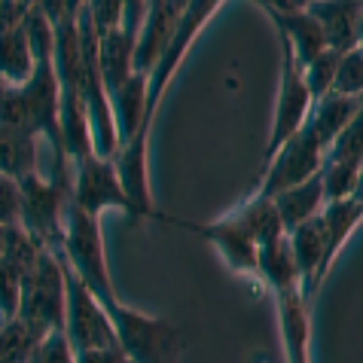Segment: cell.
<instances>
[{"mask_svg": "<svg viewBox=\"0 0 363 363\" xmlns=\"http://www.w3.org/2000/svg\"><path fill=\"white\" fill-rule=\"evenodd\" d=\"M65 306H67V272L58 250L43 247L37 266L22 281L18 296V320L43 339L52 330H65Z\"/></svg>", "mask_w": 363, "mask_h": 363, "instance_id": "obj_1", "label": "cell"}, {"mask_svg": "<svg viewBox=\"0 0 363 363\" xmlns=\"http://www.w3.org/2000/svg\"><path fill=\"white\" fill-rule=\"evenodd\" d=\"M107 311L113 320L119 348L125 351L132 363H180L186 336L177 324L125 306L123 299L110 302Z\"/></svg>", "mask_w": 363, "mask_h": 363, "instance_id": "obj_2", "label": "cell"}, {"mask_svg": "<svg viewBox=\"0 0 363 363\" xmlns=\"http://www.w3.org/2000/svg\"><path fill=\"white\" fill-rule=\"evenodd\" d=\"M98 220L101 217L86 214L83 208H77L74 201H70L67 217H65V238H62V250H58V254L65 257L70 272H74L104 306H110V302H116L119 296L113 290V281H110V266H107L104 238H101Z\"/></svg>", "mask_w": 363, "mask_h": 363, "instance_id": "obj_3", "label": "cell"}, {"mask_svg": "<svg viewBox=\"0 0 363 363\" xmlns=\"http://www.w3.org/2000/svg\"><path fill=\"white\" fill-rule=\"evenodd\" d=\"M18 193H22V226L28 235L37 238L49 250H62L65 238V217L70 208V193L65 186L52 184L46 174H31L18 180Z\"/></svg>", "mask_w": 363, "mask_h": 363, "instance_id": "obj_4", "label": "cell"}, {"mask_svg": "<svg viewBox=\"0 0 363 363\" xmlns=\"http://www.w3.org/2000/svg\"><path fill=\"white\" fill-rule=\"evenodd\" d=\"M324 153H327V147L320 144L318 135L311 132L308 123H306L294 138H287L284 144L278 147V153L263 165V177H259L254 196L275 199L278 193H284L290 186L306 184L308 177L320 174V168H324Z\"/></svg>", "mask_w": 363, "mask_h": 363, "instance_id": "obj_5", "label": "cell"}, {"mask_svg": "<svg viewBox=\"0 0 363 363\" xmlns=\"http://www.w3.org/2000/svg\"><path fill=\"white\" fill-rule=\"evenodd\" d=\"M65 259V257H62ZM67 272V306H65V336L70 339V345L79 351H92V348H110L119 345L113 320H110L107 306L101 302L83 281H79L70 266L65 263Z\"/></svg>", "mask_w": 363, "mask_h": 363, "instance_id": "obj_6", "label": "cell"}, {"mask_svg": "<svg viewBox=\"0 0 363 363\" xmlns=\"http://www.w3.org/2000/svg\"><path fill=\"white\" fill-rule=\"evenodd\" d=\"M311 107H315V98H311L306 77H302V65L290 52V46L281 40V89H278V104H275V116H272L269 140H266L263 165L278 153V147L287 138H294L308 123Z\"/></svg>", "mask_w": 363, "mask_h": 363, "instance_id": "obj_7", "label": "cell"}, {"mask_svg": "<svg viewBox=\"0 0 363 363\" xmlns=\"http://www.w3.org/2000/svg\"><path fill=\"white\" fill-rule=\"evenodd\" d=\"M220 4H223V0H189L186 9H184V16L177 18L174 37H171L165 55L159 58L156 67H153V74H150V89H147V119H150V123L156 119V110H159V104H162L165 89L171 83V77H174L177 65L184 62V55L189 52V46L196 43L199 31L205 28L208 18L220 9Z\"/></svg>", "mask_w": 363, "mask_h": 363, "instance_id": "obj_8", "label": "cell"}, {"mask_svg": "<svg viewBox=\"0 0 363 363\" xmlns=\"http://www.w3.org/2000/svg\"><path fill=\"white\" fill-rule=\"evenodd\" d=\"M70 201L92 217H101L107 208L125 211V214L132 217V208H128V199H125L123 184H119V174H116V162L113 159L98 156V153L74 162V189H70Z\"/></svg>", "mask_w": 363, "mask_h": 363, "instance_id": "obj_9", "label": "cell"}, {"mask_svg": "<svg viewBox=\"0 0 363 363\" xmlns=\"http://www.w3.org/2000/svg\"><path fill=\"white\" fill-rule=\"evenodd\" d=\"M150 128L144 125L140 132H135L132 140H125L116 153V174L119 184H123V193L128 199V208H132L135 220H165V223H174L171 217H165L162 211H156L153 205V189H150V171H147V140H150Z\"/></svg>", "mask_w": 363, "mask_h": 363, "instance_id": "obj_10", "label": "cell"}, {"mask_svg": "<svg viewBox=\"0 0 363 363\" xmlns=\"http://www.w3.org/2000/svg\"><path fill=\"white\" fill-rule=\"evenodd\" d=\"M174 226H184L189 232H196L208 241L211 247H217V254L223 257V263L238 272V275H259V247L250 238V232L235 220V214H226L214 220V223H180L174 220Z\"/></svg>", "mask_w": 363, "mask_h": 363, "instance_id": "obj_11", "label": "cell"}, {"mask_svg": "<svg viewBox=\"0 0 363 363\" xmlns=\"http://www.w3.org/2000/svg\"><path fill=\"white\" fill-rule=\"evenodd\" d=\"M290 250H294L296 269L302 275V294L311 296L327 278V220L324 214L306 220L294 232H287Z\"/></svg>", "mask_w": 363, "mask_h": 363, "instance_id": "obj_12", "label": "cell"}, {"mask_svg": "<svg viewBox=\"0 0 363 363\" xmlns=\"http://www.w3.org/2000/svg\"><path fill=\"white\" fill-rule=\"evenodd\" d=\"M306 9L324 28L330 49L348 52L357 46V22L363 13V0H311Z\"/></svg>", "mask_w": 363, "mask_h": 363, "instance_id": "obj_13", "label": "cell"}, {"mask_svg": "<svg viewBox=\"0 0 363 363\" xmlns=\"http://www.w3.org/2000/svg\"><path fill=\"white\" fill-rule=\"evenodd\" d=\"M272 25L278 28L281 40L290 46V52L296 55L299 65H308L315 55H320L327 46L324 28L318 25V18L308 9H294V13H266Z\"/></svg>", "mask_w": 363, "mask_h": 363, "instance_id": "obj_14", "label": "cell"}, {"mask_svg": "<svg viewBox=\"0 0 363 363\" xmlns=\"http://www.w3.org/2000/svg\"><path fill=\"white\" fill-rule=\"evenodd\" d=\"M278 320H281V339L287 348V363H311L308 360V296L302 290L278 294Z\"/></svg>", "mask_w": 363, "mask_h": 363, "instance_id": "obj_15", "label": "cell"}, {"mask_svg": "<svg viewBox=\"0 0 363 363\" xmlns=\"http://www.w3.org/2000/svg\"><path fill=\"white\" fill-rule=\"evenodd\" d=\"M135 46L138 37H132L125 28H116V31L98 37V67L101 79L107 86V95H113L135 74Z\"/></svg>", "mask_w": 363, "mask_h": 363, "instance_id": "obj_16", "label": "cell"}, {"mask_svg": "<svg viewBox=\"0 0 363 363\" xmlns=\"http://www.w3.org/2000/svg\"><path fill=\"white\" fill-rule=\"evenodd\" d=\"M147 89H150V77L135 70L123 86L110 95L113 104V116H116V128H119V140H132L135 132H140L144 125H153L147 119Z\"/></svg>", "mask_w": 363, "mask_h": 363, "instance_id": "obj_17", "label": "cell"}, {"mask_svg": "<svg viewBox=\"0 0 363 363\" xmlns=\"http://www.w3.org/2000/svg\"><path fill=\"white\" fill-rule=\"evenodd\" d=\"M272 201H275V208H278L284 232H294L296 226H302L306 220L318 217L320 211H324V205H327L324 180H320V174H315V177H308L306 184H296V186L284 189V193H278Z\"/></svg>", "mask_w": 363, "mask_h": 363, "instance_id": "obj_18", "label": "cell"}, {"mask_svg": "<svg viewBox=\"0 0 363 363\" xmlns=\"http://www.w3.org/2000/svg\"><path fill=\"white\" fill-rule=\"evenodd\" d=\"M40 171V138L0 125V174L25 180Z\"/></svg>", "mask_w": 363, "mask_h": 363, "instance_id": "obj_19", "label": "cell"}, {"mask_svg": "<svg viewBox=\"0 0 363 363\" xmlns=\"http://www.w3.org/2000/svg\"><path fill=\"white\" fill-rule=\"evenodd\" d=\"M259 278L278 294H290V290H302V275L296 269L294 250H290L287 235L272 241V245L259 247Z\"/></svg>", "mask_w": 363, "mask_h": 363, "instance_id": "obj_20", "label": "cell"}, {"mask_svg": "<svg viewBox=\"0 0 363 363\" xmlns=\"http://www.w3.org/2000/svg\"><path fill=\"white\" fill-rule=\"evenodd\" d=\"M357 110H360V101L357 98L330 92V95H324L320 101H315V107H311V116H308V128L318 135L320 144L330 147L342 128H345L351 119H354Z\"/></svg>", "mask_w": 363, "mask_h": 363, "instance_id": "obj_21", "label": "cell"}, {"mask_svg": "<svg viewBox=\"0 0 363 363\" xmlns=\"http://www.w3.org/2000/svg\"><path fill=\"white\" fill-rule=\"evenodd\" d=\"M320 214H324V220H327V269H330L333 259L339 257V250L348 245L351 232L360 226V220H363V199L354 193L348 199L327 201Z\"/></svg>", "mask_w": 363, "mask_h": 363, "instance_id": "obj_22", "label": "cell"}, {"mask_svg": "<svg viewBox=\"0 0 363 363\" xmlns=\"http://www.w3.org/2000/svg\"><path fill=\"white\" fill-rule=\"evenodd\" d=\"M34 52L28 43L25 25L13 28V31H0V79L6 86H22L34 74Z\"/></svg>", "mask_w": 363, "mask_h": 363, "instance_id": "obj_23", "label": "cell"}, {"mask_svg": "<svg viewBox=\"0 0 363 363\" xmlns=\"http://www.w3.org/2000/svg\"><path fill=\"white\" fill-rule=\"evenodd\" d=\"M235 220L241 226L250 232V238L257 241V247H266L272 241L284 238L287 232L281 226V217H278V208L272 199H263V196H250L245 205H238L235 211Z\"/></svg>", "mask_w": 363, "mask_h": 363, "instance_id": "obj_24", "label": "cell"}, {"mask_svg": "<svg viewBox=\"0 0 363 363\" xmlns=\"http://www.w3.org/2000/svg\"><path fill=\"white\" fill-rule=\"evenodd\" d=\"M324 162H345L363 168V107L354 113V119L336 135V140L327 147Z\"/></svg>", "mask_w": 363, "mask_h": 363, "instance_id": "obj_25", "label": "cell"}, {"mask_svg": "<svg viewBox=\"0 0 363 363\" xmlns=\"http://www.w3.org/2000/svg\"><path fill=\"white\" fill-rule=\"evenodd\" d=\"M37 342L40 339L18 318L0 320V363H28Z\"/></svg>", "mask_w": 363, "mask_h": 363, "instance_id": "obj_26", "label": "cell"}, {"mask_svg": "<svg viewBox=\"0 0 363 363\" xmlns=\"http://www.w3.org/2000/svg\"><path fill=\"white\" fill-rule=\"evenodd\" d=\"M339 58H342V52H336V49H324V52L315 55L308 65H302V77H306V86H308V92L315 101H320L324 95L333 92Z\"/></svg>", "mask_w": 363, "mask_h": 363, "instance_id": "obj_27", "label": "cell"}, {"mask_svg": "<svg viewBox=\"0 0 363 363\" xmlns=\"http://www.w3.org/2000/svg\"><path fill=\"white\" fill-rule=\"evenodd\" d=\"M25 34H28V43H31V52H34V62H52V52H55V25L46 18V13L40 6H34L25 18Z\"/></svg>", "mask_w": 363, "mask_h": 363, "instance_id": "obj_28", "label": "cell"}, {"mask_svg": "<svg viewBox=\"0 0 363 363\" xmlns=\"http://www.w3.org/2000/svg\"><path fill=\"white\" fill-rule=\"evenodd\" d=\"M333 92L348 95V98L363 95V46L342 52L339 67H336V79H333Z\"/></svg>", "mask_w": 363, "mask_h": 363, "instance_id": "obj_29", "label": "cell"}, {"mask_svg": "<svg viewBox=\"0 0 363 363\" xmlns=\"http://www.w3.org/2000/svg\"><path fill=\"white\" fill-rule=\"evenodd\" d=\"M28 363H77V351L65 336V330H52L34 345Z\"/></svg>", "mask_w": 363, "mask_h": 363, "instance_id": "obj_30", "label": "cell"}, {"mask_svg": "<svg viewBox=\"0 0 363 363\" xmlns=\"http://www.w3.org/2000/svg\"><path fill=\"white\" fill-rule=\"evenodd\" d=\"M83 9L89 13L95 25V34H107L123 28V13H125V0H83Z\"/></svg>", "mask_w": 363, "mask_h": 363, "instance_id": "obj_31", "label": "cell"}, {"mask_svg": "<svg viewBox=\"0 0 363 363\" xmlns=\"http://www.w3.org/2000/svg\"><path fill=\"white\" fill-rule=\"evenodd\" d=\"M18 296H22V275L0 263V320H13L18 315Z\"/></svg>", "mask_w": 363, "mask_h": 363, "instance_id": "obj_32", "label": "cell"}, {"mask_svg": "<svg viewBox=\"0 0 363 363\" xmlns=\"http://www.w3.org/2000/svg\"><path fill=\"white\" fill-rule=\"evenodd\" d=\"M22 220V193L18 180L0 174V226H18Z\"/></svg>", "mask_w": 363, "mask_h": 363, "instance_id": "obj_33", "label": "cell"}, {"mask_svg": "<svg viewBox=\"0 0 363 363\" xmlns=\"http://www.w3.org/2000/svg\"><path fill=\"white\" fill-rule=\"evenodd\" d=\"M31 9H34V4H25V0H0V31L22 28Z\"/></svg>", "mask_w": 363, "mask_h": 363, "instance_id": "obj_34", "label": "cell"}, {"mask_svg": "<svg viewBox=\"0 0 363 363\" xmlns=\"http://www.w3.org/2000/svg\"><path fill=\"white\" fill-rule=\"evenodd\" d=\"M77 363H132L128 354L119 345H110V348H92V351H79Z\"/></svg>", "mask_w": 363, "mask_h": 363, "instance_id": "obj_35", "label": "cell"}, {"mask_svg": "<svg viewBox=\"0 0 363 363\" xmlns=\"http://www.w3.org/2000/svg\"><path fill=\"white\" fill-rule=\"evenodd\" d=\"M263 13H294V9H306L308 0H257Z\"/></svg>", "mask_w": 363, "mask_h": 363, "instance_id": "obj_36", "label": "cell"}, {"mask_svg": "<svg viewBox=\"0 0 363 363\" xmlns=\"http://www.w3.org/2000/svg\"><path fill=\"white\" fill-rule=\"evenodd\" d=\"M357 46H363V13H360V22H357Z\"/></svg>", "mask_w": 363, "mask_h": 363, "instance_id": "obj_37", "label": "cell"}, {"mask_svg": "<svg viewBox=\"0 0 363 363\" xmlns=\"http://www.w3.org/2000/svg\"><path fill=\"white\" fill-rule=\"evenodd\" d=\"M6 89H9V86L4 83V79H0V101H4V95H6Z\"/></svg>", "mask_w": 363, "mask_h": 363, "instance_id": "obj_38", "label": "cell"}, {"mask_svg": "<svg viewBox=\"0 0 363 363\" xmlns=\"http://www.w3.org/2000/svg\"><path fill=\"white\" fill-rule=\"evenodd\" d=\"M25 4H37V0H25Z\"/></svg>", "mask_w": 363, "mask_h": 363, "instance_id": "obj_39", "label": "cell"}, {"mask_svg": "<svg viewBox=\"0 0 363 363\" xmlns=\"http://www.w3.org/2000/svg\"><path fill=\"white\" fill-rule=\"evenodd\" d=\"M357 101H360V107H363V95H360V98H357Z\"/></svg>", "mask_w": 363, "mask_h": 363, "instance_id": "obj_40", "label": "cell"}, {"mask_svg": "<svg viewBox=\"0 0 363 363\" xmlns=\"http://www.w3.org/2000/svg\"><path fill=\"white\" fill-rule=\"evenodd\" d=\"M308 4H311V0H308Z\"/></svg>", "mask_w": 363, "mask_h": 363, "instance_id": "obj_41", "label": "cell"}]
</instances>
